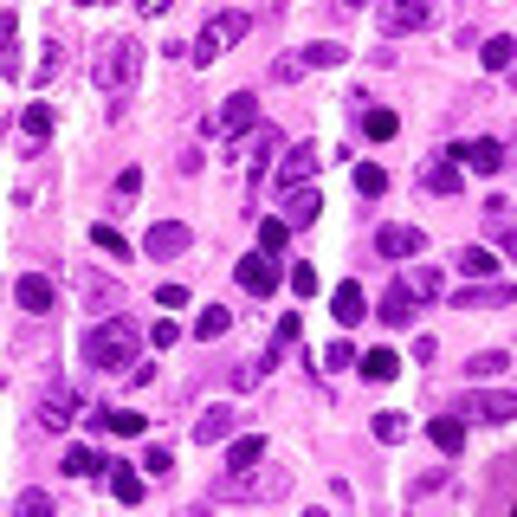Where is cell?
Segmentation results:
<instances>
[{
    "instance_id": "6da1fadb",
    "label": "cell",
    "mask_w": 517,
    "mask_h": 517,
    "mask_svg": "<svg viewBox=\"0 0 517 517\" xmlns=\"http://www.w3.org/2000/svg\"><path fill=\"white\" fill-rule=\"evenodd\" d=\"M136 349H143V323L136 317H104V323H91L85 330V363L97 369V375H123L129 363H136Z\"/></svg>"
},
{
    "instance_id": "7a4b0ae2",
    "label": "cell",
    "mask_w": 517,
    "mask_h": 517,
    "mask_svg": "<svg viewBox=\"0 0 517 517\" xmlns=\"http://www.w3.org/2000/svg\"><path fill=\"white\" fill-rule=\"evenodd\" d=\"M136 78H143V46H136V39H111V46L91 59V85H97L104 97H129Z\"/></svg>"
},
{
    "instance_id": "3957f363",
    "label": "cell",
    "mask_w": 517,
    "mask_h": 517,
    "mask_svg": "<svg viewBox=\"0 0 517 517\" xmlns=\"http://www.w3.org/2000/svg\"><path fill=\"white\" fill-rule=\"evenodd\" d=\"M246 26H253V13H213V20L201 26V39H195V52H188V59H195V65L227 59V52L246 39Z\"/></svg>"
},
{
    "instance_id": "277c9868",
    "label": "cell",
    "mask_w": 517,
    "mask_h": 517,
    "mask_svg": "<svg viewBox=\"0 0 517 517\" xmlns=\"http://www.w3.org/2000/svg\"><path fill=\"white\" fill-rule=\"evenodd\" d=\"M253 123H259V97H253V91H233V97L221 104V117H201L207 136H246Z\"/></svg>"
},
{
    "instance_id": "5b68a950",
    "label": "cell",
    "mask_w": 517,
    "mask_h": 517,
    "mask_svg": "<svg viewBox=\"0 0 517 517\" xmlns=\"http://www.w3.org/2000/svg\"><path fill=\"white\" fill-rule=\"evenodd\" d=\"M233 279L246 285L253 297H271V291L285 285V265H279V253H246V259L233 265Z\"/></svg>"
},
{
    "instance_id": "8992f818",
    "label": "cell",
    "mask_w": 517,
    "mask_h": 517,
    "mask_svg": "<svg viewBox=\"0 0 517 517\" xmlns=\"http://www.w3.org/2000/svg\"><path fill=\"white\" fill-rule=\"evenodd\" d=\"M459 414H472V421H485V427H504V421L517 414V395H511V388H472L466 401H459Z\"/></svg>"
},
{
    "instance_id": "52a82bcc",
    "label": "cell",
    "mask_w": 517,
    "mask_h": 517,
    "mask_svg": "<svg viewBox=\"0 0 517 517\" xmlns=\"http://www.w3.org/2000/svg\"><path fill=\"white\" fill-rule=\"evenodd\" d=\"M459 169H472V175H504V143L498 136H472V143H459V149H446Z\"/></svg>"
},
{
    "instance_id": "ba28073f",
    "label": "cell",
    "mask_w": 517,
    "mask_h": 517,
    "mask_svg": "<svg viewBox=\"0 0 517 517\" xmlns=\"http://www.w3.org/2000/svg\"><path fill=\"white\" fill-rule=\"evenodd\" d=\"M382 26L388 33H427L433 26V0H382Z\"/></svg>"
},
{
    "instance_id": "9c48e42d",
    "label": "cell",
    "mask_w": 517,
    "mask_h": 517,
    "mask_svg": "<svg viewBox=\"0 0 517 517\" xmlns=\"http://www.w3.org/2000/svg\"><path fill=\"white\" fill-rule=\"evenodd\" d=\"M511 285L504 279H472V285H459L453 291V311H492V304H511Z\"/></svg>"
},
{
    "instance_id": "30bf717a",
    "label": "cell",
    "mask_w": 517,
    "mask_h": 517,
    "mask_svg": "<svg viewBox=\"0 0 517 517\" xmlns=\"http://www.w3.org/2000/svg\"><path fill=\"white\" fill-rule=\"evenodd\" d=\"M188 246H195V233H188L181 221H155V227L143 233V253H149V259H181Z\"/></svg>"
},
{
    "instance_id": "8fae6325",
    "label": "cell",
    "mask_w": 517,
    "mask_h": 517,
    "mask_svg": "<svg viewBox=\"0 0 517 517\" xmlns=\"http://www.w3.org/2000/svg\"><path fill=\"white\" fill-rule=\"evenodd\" d=\"M13 297H20V311H26V317H52V311H59V291H52L46 271H26V279L13 285Z\"/></svg>"
},
{
    "instance_id": "7c38bea8",
    "label": "cell",
    "mask_w": 517,
    "mask_h": 517,
    "mask_svg": "<svg viewBox=\"0 0 517 517\" xmlns=\"http://www.w3.org/2000/svg\"><path fill=\"white\" fill-rule=\"evenodd\" d=\"M375 253H382V259H421L427 233L421 227H382V233H375Z\"/></svg>"
},
{
    "instance_id": "4fadbf2b",
    "label": "cell",
    "mask_w": 517,
    "mask_h": 517,
    "mask_svg": "<svg viewBox=\"0 0 517 517\" xmlns=\"http://www.w3.org/2000/svg\"><path fill=\"white\" fill-rule=\"evenodd\" d=\"M414 181L427 188V195H459V188H466V169H459L453 155H433V162H427V169H421Z\"/></svg>"
},
{
    "instance_id": "5bb4252c",
    "label": "cell",
    "mask_w": 517,
    "mask_h": 517,
    "mask_svg": "<svg viewBox=\"0 0 517 517\" xmlns=\"http://www.w3.org/2000/svg\"><path fill=\"white\" fill-rule=\"evenodd\" d=\"M279 207H285V213H279V221H285V227L297 233V227H311V221H317V207H323V201H317V188H304V181H291V188H285V201H279Z\"/></svg>"
},
{
    "instance_id": "9a60e30c",
    "label": "cell",
    "mask_w": 517,
    "mask_h": 517,
    "mask_svg": "<svg viewBox=\"0 0 517 517\" xmlns=\"http://www.w3.org/2000/svg\"><path fill=\"white\" fill-rule=\"evenodd\" d=\"M279 143H285V136L271 129V123H259V129L246 136V155H253V162H246V181H253V188H259V175L271 169V155H279Z\"/></svg>"
},
{
    "instance_id": "2e32d148",
    "label": "cell",
    "mask_w": 517,
    "mask_h": 517,
    "mask_svg": "<svg viewBox=\"0 0 517 517\" xmlns=\"http://www.w3.org/2000/svg\"><path fill=\"white\" fill-rule=\"evenodd\" d=\"M259 459H265V440L259 433H227V472H259Z\"/></svg>"
},
{
    "instance_id": "e0dca14e",
    "label": "cell",
    "mask_w": 517,
    "mask_h": 517,
    "mask_svg": "<svg viewBox=\"0 0 517 517\" xmlns=\"http://www.w3.org/2000/svg\"><path fill=\"white\" fill-rule=\"evenodd\" d=\"M414 304H421V297L407 291V279H395V285H388V297H382V311H375V317H382L388 330H407V323H414Z\"/></svg>"
},
{
    "instance_id": "ac0fdd59",
    "label": "cell",
    "mask_w": 517,
    "mask_h": 517,
    "mask_svg": "<svg viewBox=\"0 0 517 517\" xmlns=\"http://www.w3.org/2000/svg\"><path fill=\"white\" fill-rule=\"evenodd\" d=\"M233 427H239V414H233V407H227V401H213V407H207V414L195 421V440H201V446H221V440H227V433H233Z\"/></svg>"
},
{
    "instance_id": "d6986e66",
    "label": "cell",
    "mask_w": 517,
    "mask_h": 517,
    "mask_svg": "<svg viewBox=\"0 0 517 517\" xmlns=\"http://www.w3.org/2000/svg\"><path fill=\"white\" fill-rule=\"evenodd\" d=\"M427 440L440 446L446 459H459V453H466V421H459V414H433L427 421Z\"/></svg>"
},
{
    "instance_id": "ffe728a7",
    "label": "cell",
    "mask_w": 517,
    "mask_h": 517,
    "mask_svg": "<svg viewBox=\"0 0 517 517\" xmlns=\"http://www.w3.org/2000/svg\"><path fill=\"white\" fill-rule=\"evenodd\" d=\"M39 421H46V427H71V421H78V395H71L65 382H52L46 401H39Z\"/></svg>"
},
{
    "instance_id": "44dd1931",
    "label": "cell",
    "mask_w": 517,
    "mask_h": 517,
    "mask_svg": "<svg viewBox=\"0 0 517 517\" xmlns=\"http://www.w3.org/2000/svg\"><path fill=\"white\" fill-rule=\"evenodd\" d=\"M91 427H97V433H123V440H136V433H143L149 421L136 414V407H97V414H91Z\"/></svg>"
},
{
    "instance_id": "7402d4cb",
    "label": "cell",
    "mask_w": 517,
    "mask_h": 517,
    "mask_svg": "<svg viewBox=\"0 0 517 517\" xmlns=\"http://www.w3.org/2000/svg\"><path fill=\"white\" fill-rule=\"evenodd\" d=\"M317 162H323V155H317V143H291V149H285V162H279V181L291 188V181L317 175Z\"/></svg>"
},
{
    "instance_id": "603a6c76",
    "label": "cell",
    "mask_w": 517,
    "mask_h": 517,
    "mask_svg": "<svg viewBox=\"0 0 517 517\" xmlns=\"http://www.w3.org/2000/svg\"><path fill=\"white\" fill-rule=\"evenodd\" d=\"M330 311H337V323H343V330H349V323H363V317H369L363 285H356V279H343V285H337V297H330Z\"/></svg>"
},
{
    "instance_id": "cb8c5ba5",
    "label": "cell",
    "mask_w": 517,
    "mask_h": 517,
    "mask_svg": "<svg viewBox=\"0 0 517 517\" xmlns=\"http://www.w3.org/2000/svg\"><path fill=\"white\" fill-rule=\"evenodd\" d=\"M356 123H363L369 143H388V136L401 129V117H395V111H382V104H369V111H363V97H356Z\"/></svg>"
},
{
    "instance_id": "d4e9b609",
    "label": "cell",
    "mask_w": 517,
    "mask_h": 517,
    "mask_svg": "<svg viewBox=\"0 0 517 517\" xmlns=\"http://www.w3.org/2000/svg\"><path fill=\"white\" fill-rule=\"evenodd\" d=\"M459 271H466V279H498V253H485V246H459V259H453Z\"/></svg>"
},
{
    "instance_id": "484cf974",
    "label": "cell",
    "mask_w": 517,
    "mask_h": 517,
    "mask_svg": "<svg viewBox=\"0 0 517 517\" xmlns=\"http://www.w3.org/2000/svg\"><path fill=\"white\" fill-rule=\"evenodd\" d=\"M485 221H492L498 246H504V253H517V227H511V201H504V195H492V201H485Z\"/></svg>"
},
{
    "instance_id": "4316f807",
    "label": "cell",
    "mask_w": 517,
    "mask_h": 517,
    "mask_svg": "<svg viewBox=\"0 0 517 517\" xmlns=\"http://www.w3.org/2000/svg\"><path fill=\"white\" fill-rule=\"evenodd\" d=\"M356 369L369 375V382H395V375H401V356H395V349H369V356H356Z\"/></svg>"
},
{
    "instance_id": "83f0119b",
    "label": "cell",
    "mask_w": 517,
    "mask_h": 517,
    "mask_svg": "<svg viewBox=\"0 0 517 517\" xmlns=\"http://www.w3.org/2000/svg\"><path fill=\"white\" fill-rule=\"evenodd\" d=\"M504 369H511V356H504V349H479V356L466 363V375H472V382H498Z\"/></svg>"
},
{
    "instance_id": "f1b7e54d",
    "label": "cell",
    "mask_w": 517,
    "mask_h": 517,
    "mask_svg": "<svg viewBox=\"0 0 517 517\" xmlns=\"http://www.w3.org/2000/svg\"><path fill=\"white\" fill-rule=\"evenodd\" d=\"M369 433H375L382 446H401V440H407V414H395V407H382V414L369 421Z\"/></svg>"
},
{
    "instance_id": "f546056e",
    "label": "cell",
    "mask_w": 517,
    "mask_h": 517,
    "mask_svg": "<svg viewBox=\"0 0 517 517\" xmlns=\"http://www.w3.org/2000/svg\"><path fill=\"white\" fill-rule=\"evenodd\" d=\"M304 71H311V52L297 46V52H285V59H271V85H297Z\"/></svg>"
},
{
    "instance_id": "4dcf8cb0",
    "label": "cell",
    "mask_w": 517,
    "mask_h": 517,
    "mask_svg": "<svg viewBox=\"0 0 517 517\" xmlns=\"http://www.w3.org/2000/svg\"><path fill=\"white\" fill-rule=\"evenodd\" d=\"M111 498H117V504H143V472L117 466V472H111Z\"/></svg>"
},
{
    "instance_id": "1f68e13d",
    "label": "cell",
    "mask_w": 517,
    "mask_h": 517,
    "mask_svg": "<svg viewBox=\"0 0 517 517\" xmlns=\"http://www.w3.org/2000/svg\"><path fill=\"white\" fill-rule=\"evenodd\" d=\"M13 39H20V20L0 13V78H20V59H13Z\"/></svg>"
},
{
    "instance_id": "d6a6232c",
    "label": "cell",
    "mask_w": 517,
    "mask_h": 517,
    "mask_svg": "<svg viewBox=\"0 0 517 517\" xmlns=\"http://www.w3.org/2000/svg\"><path fill=\"white\" fill-rule=\"evenodd\" d=\"M479 59H485V71H511L517 39H504V33H498V39H485V46H479Z\"/></svg>"
},
{
    "instance_id": "836d02e7",
    "label": "cell",
    "mask_w": 517,
    "mask_h": 517,
    "mask_svg": "<svg viewBox=\"0 0 517 517\" xmlns=\"http://www.w3.org/2000/svg\"><path fill=\"white\" fill-rule=\"evenodd\" d=\"M291 246V227L279 221V213H265V221H259V253H285Z\"/></svg>"
},
{
    "instance_id": "e575fe53",
    "label": "cell",
    "mask_w": 517,
    "mask_h": 517,
    "mask_svg": "<svg viewBox=\"0 0 517 517\" xmlns=\"http://www.w3.org/2000/svg\"><path fill=\"white\" fill-rule=\"evenodd\" d=\"M104 466H111V459H97L91 446H71V453H65V472H71V479H97Z\"/></svg>"
},
{
    "instance_id": "d590c367",
    "label": "cell",
    "mask_w": 517,
    "mask_h": 517,
    "mask_svg": "<svg viewBox=\"0 0 517 517\" xmlns=\"http://www.w3.org/2000/svg\"><path fill=\"white\" fill-rule=\"evenodd\" d=\"M227 330H233V317H227L221 304H207V311L195 317V337H201V343H213V337H227Z\"/></svg>"
},
{
    "instance_id": "8d00e7d4",
    "label": "cell",
    "mask_w": 517,
    "mask_h": 517,
    "mask_svg": "<svg viewBox=\"0 0 517 517\" xmlns=\"http://www.w3.org/2000/svg\"><path fill=\"white\" fill-rule=\"evenodd\" d=\"M46 136H52V104H26V143H46Z\"/></svg>"
},
{
    "instance_id": "74e56055",
    "label": "cell",
    "mask_w": 517,
    "mask_h": 517,
    "mask_svg": "<svg viewBox=\"0 0 517 517\" xmlns=\"http://www.w3.org/2000/svg\"><path fill=\"white\" fill-rule=\"evenodd\" d=\"M136 188H143V169H123V175H117V188H111V213H123V207L136 201Z\"/></svg>"
},
{
    "instance_id": "f35d334b",
    "label": "cell",
    "mask_w": 517,
    "mask_h": 517,
    "mask_svg": "<svg viewBox=\"0 0 517 517\" xmlns=\"http://www.w3.org/2000/svg\"><path fill=\"white\" fill-rule=\"evenodd\" d=\"M136 466H143V479H169V472H175V453H169V446H149Z\"/></svg>"
},
{
    "instance_id": "ab89813d",
    "label": "cell",
    "mask_w": 517,
    "mask_h": 517,
    "mask_svg": "<svg viewBox=\"0 0 517 517\" xmlns=\"http://www.w3.org/2000/svg\"><path fill=\"white\" fill-rule=\"evenodd\" d=\"M91 246H97L104 259H123V253H129V246H123V233H117V227H104V221L91 227Z\"/></svg>"
},
{
    "instance_id": "60d3db41",
    "label": "cell",
    "mask_w": 517,
    "mask_h": 517,
    "mask_svg": "<svg viewBox=\"0 0 517 517\" xmlns=\"http://www.w3.org/2000/svg\"><path fill=\"white\" fill-rule=\"evenodd\" d=\"M85 291H91V304H123V291L111 279H97V271H85Z\"/></svg>"
},
{
    "instance_id": "b9f144b4",
    "label": "cell",
    "mask_w": 517,
    "mask_h": 517,
    "mask_svg": "<svg viewBox=\"0 0 517 517\" xmlns=\"http://www.w3.org/2000/svg\"><path fill=\"white\" fill-rule=\"evenodd\" d=\"M311 52V65H343L349 59V46H337V39H317V46H304Z\"/></svg>"
},
{
    "instance_id": "7bdbcfd3",
    "label": "cell",
    "mask_w": 517,
    "mask_h": 517,
    "mask_svg": "<svg viewBox=\"0 0 517 517\" xmlns=\"http://www.w3.org/2000/svg\"><path fill=\"white\" fill-rule=\"evenodd\" d=\"M382 188H388V175L375 169V162H363V169H356V195H369V201H375Z\"/></svg>"
},
{
    "instance_id": "ee69618b",
    "label": "cell",
    "mask_w": 517,
    "mask_h": 517,
    "mask_svg": "<svg viewBox=\"0 0 517 517\" xmlns=\"http://www.w3.org/2000/svg\"><path fill=\"white\" fill-rule=\"evenodd\" d=\"M265 375H271V363H265V356H259V363H239V369H233V388H259Z\"/></svg>"
},
{
    "instance_id": "f6af8a7d",
    "label": "cell",
    "mask_w": 517,
    "mask_h": 517,
    "mask_svg": "<svg viewBox=\"0 0 517 517\" xmlns=\"http://www.w3.org/2000/svg\"><path fill=\"white\" fill-rule=\"evenodd\" d=\"M291 291H297V297H311V291H317V265H311V259H297V265H291Z\"/></svg>"
},
{
    "instance_id": "bcb514c9",
    "label": "cell",
    "mask_w": 517,
    "mask_h": 517,
    "mask_svg": "<svg viewBox=\"0 0 517 517\" xmlns=\"http://www.w3.org/2000/svg\"><path fill=\"white\" fill-rule=\"evenodd\" d=\"M323 369H356V349H349V343H330V349H323Z\"/></svg>"
},
{
    "instance_id": "7dc6e473",
    "label": "cell",
    "mask_w": 517,
    "mask_h": 517,
    "mask_svg": "<svg viewBox=\"0 0 517 517\" xmlns=\"http://www.w3.org/2000/svg\"><path fill=\"white\" fill-rule=\"evenodd\" d=\"M446 479H453L446 466H440V472H421L414 485H407V498H427V492H440V485H446Z\"/></svg>"
},
{
    "instance_id": "c3c4849f",
    "label": "cell",
    "mask_w": 517,
    "mask_h": 517,
    "mask_svg": "<svg viewBox=\"0 0 517 517\" xmlns=\"http://www.w3.org/2000/svg\"><path fill=\"white\" fill-rule=\"evenodd\" d=\"M149 343H155V349H175V343H181V330H175L169 317H155V323H149Z\"/></svg>"
},
{
    "instance_id": "681fc988",
    "label": "cell",
    "mask_w": 517,
    "mask_h": 517,
    "mask_svg": "<svg viewBox=\"0 0 517 517\" xmlns=\"http://www.w3.org/2000/svg\"><path fill=\"white\" fill-rule=\"evenodd\" d=\"M407 291H414V297H440V279H433L427 265H414V279H407Z\"/></svg>"
},
{
    "instance_id": "f907efd6",
    "label": "cell",
    "mask_w": 517,
    "mask_h": 517,
    "mask_svg": "<svg viewBox=\"0 0 517 517\" xmlns=\"http://www.w3.org/2000/svg\"><path fill=\"white\" fill-rule=\"evenodd\" d=\"M20 511H26V517H46V511H52V492H20Z\"/></svg>"
},
{
    "instance_id": "816d5d0a",
    "label": "cell",
    "mask_w": 517,
    "mask_h": 517,
    "mask_svg": "<svg viewBox=\"0 0 517 517\" xmlns=\"http://www.w3.org/2000/svg\"><path fill=\"white\" fill-rule=\"evenodd\" d=\"M155 304H162V311H181V304H188V285H162Z\"/></svg>"
},
{
    "instance_id": "f5cc1de1",
    "label": "cell",
    "mask_w": 517,
    "mask_h": 517,
    "mask_svg": "<svg viewBox=\"0 0 517 517\" xmlns=\"http://www.w3.org/2000/svg\"><path fill=\"white\" fill-rule=\"evenodd\" d=\"M169 7H175V0H136V13H149V20H155V13H169Z\"/></svg>"
},
{
    "instance_id": "db71d44e",
    "label": "cell",
    "mask_w": 517,
    "mask_h": 517,
    "mask_svg": "<svg viewBox=\"0 0 517 517\" xmlns=\"http://www.w3.org/2000/svg\"><path fill=\"white\" fill-rule=\"evenodd\" d=\"M337 13H363V0H337Z\"/></svg>"
},
{
    "instance_id": "11a10c76",
    "label": "cell",
    "mask_w": 517,
    "mask_h": 517,
    "mask_svg": "<svg viewBox=\"0 0 517 517\" xmlns=\"http://www.w3.org/2000/svg\"><path fill=\"white\" fill-rule=\"evenodd\" d=\"M78 7H91V0H78Z\"/></svg>"
}]
</instances>
